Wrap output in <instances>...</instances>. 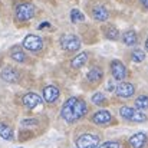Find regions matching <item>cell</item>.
Segmentation results:
<instances>
[{
	"mask_svg": "<svg viewBox=\"0 0 148 148\" xmlns=\"http://www.w3.org/2000/svg\"><path fill=\"white\" fill-rule=\"evenodd\" d=\"M86 109H88V106L84 99L72 97V98L66 99V102L63 103V106L60 109V116L66 122H75L86 114Z\"/></svg>",
	"mask_w": 148,
	"mask_h": 148,
	"instance_id": "1",
	"label": "cell"
},
{
	"mask_svg": "<svg viewBox=\"0 0 148 148\" xmlns=\"http://www.w3.org/2000/svg\"><path fill=\"white\" fill-rule=\"evenodd\" d=\"M59 42H60L62 49L66 50V52H73V50H78L81 48V40L73 33H65V35H62Z\"/></svg>",
	"mask_w": 148,
	"mask_h": 148,
	"instance_id": "2",
	"label": "cell"
},
{
	"mask_svg": "<svg viewBox=\"0 0 148 148\" xmlns=\"http://www.w3.org/2000/svg\"><path fill=\"white\" fill-rule=\"evenodd\" d=\"M119 115L124 119L128 121H135V122H144L147 119V115H144L143 111L135 109V108H130V106H122L119 109Z\"/></svg>",
	"mask_w": 148,
	"mask_h": 148,
	"instance_id": "3",
	"label": "cell"
},
{
	"mask_svg": "<svg viewBox=\"0 0 148 148\" xmlns=\"http://www.w3.org/2000/svg\"><path fill=\"white\" fill-rule=\"evenodd\" d=\"M35 6L32 3H20L16 7V19L20 22H27L35 16Z\"/></svg>",
	"mask_w": 148,
	"mask_h": 148,
	"instance_id": "4",
	"label": "cell"
},
{
	"mask_svg": "<svg viewBox=\"0 0 148 148\" xmlns=\"http://www.w3.org/2000/svg\"><path fill=\"white\" fill-rule=\"evenodd\" d=\"M76 148H97L99 145V137L95 134H82L76 138Z\"/></svg>",
	"mask_w": 148,
	"mask_h": 148,
	"instance_id": "5",
	"label": "cell"
},
{
	"mask_svg": "<svg viewBox=\"0 0 148 148\" xmlns=\"http://www.w3.org/2000/svg\"><path fill=\"white\" fill-rule=\"evenodd\" d=\"M23 48L30 52H38L43 48V40L38 35H27L23 39Z\"/></svg>",
	"mask_w": 148,
	"mask_h": 148,
	"instance_id": "6",
	"label": "cell"
},
{
	"mask_svg": "<svg viewBox=\"0 0 148 148\" xmlns=\"http://www.w3.org/2000/svg\"><path fill=\"white\" fill-rule=\"evenodd\" d=\"M109 68H111V73L112 76L116 79V81H124L127 78V66L121 62V60H112L109 63Z\"/></svg>",
	"mask_w": 148,
	"mask_h": 148,
	"instance_id": "7",
	"label": "cell"
},
{
	"mask_svg": "<svg viewBox=\"0 0 148 148\" xmlns=\"http://www.w3.org/2000/svg\"><path fill=\"white\" fill-rule=\"evenodd\" d=\"M115 91H116V95H118L119 98H130V97L134 95L135 86H134L132 84H130V82H121V84L116 86Z\"/></svg>",
	"mask_w": 148,
	"mask_h": 148,
	"instance_id": "8",
	"label": "cell"
},
{
	"mask_svg": "<svg viewBox=\"0 0 148 148\" xmlns=\"http://www.w3.org/2000/svg\"><path fill=\"white\" fill-rule=\"evenodd\" d=\"M22 102H23V105H25L26 108L35 109L36 106H39V105L42 103V98H40L38 94H35V92H29V94H26V95L23 97Z\"/></svg>",
	"mask_w": 148,
	"mask_h": 148,
	"instance_id": "9",
	"label": "cell"
},
{
	"mask_svg": "<svg viewBox=\"0 0 148 148\" xmlns=\"http://www.w3.org/2000/svg\"><path fill=\"white\" fill-rule=\"evenodd\" d=\"M59 95H60L59 89H58L56 86H53V85H49V86H46V88L43 89V99H45L46 102H49V103L58 101V99H59Z\"/></svg>",
	"mask_w": 148,
	"mask_h": 148,
	"instance_id": "10",
	"label": "cell"
},
{
	"mask_svg": "<svg viewBox=\"0 0 148 148\" xmlns=\"http://www.w3.org/2000/svg\"><path fill=\"white\" fill-rule=\"evenodd\" d=\"M147 144V135L144 132H137L130 138V145L132 148H144Z\"/></svg>",
	"mask_w": 148,
	"mask_h": 148,
	"instance_id": "11",
	"label": "cell"
},
{
	"mask_svg": "<svg viewBox=\"0 0 148 148\" xmlns=\"http://www.w3.org/2000/svg\"><path fill=\"white\" fill-rule=\"evenodd\" d=\"M111 119H112L111 112H108V111H105V109L95 112V114H94V118H92V121H94L95 124H98V125L108 124V122H111Z\"/></svg>",
	"mask_w": 148,
	"mask_h": 148,
	"instance_id": "12",
	"label": "cell"
},
{
	"mask_svg": "<svg viewBox=\"0 0 148 148\" xmlns=\"http://www.w3.org/2000/svg\"><path fill=\"white\" fill-rule=\"evenodd\" d=\"M1 79L6 82H17L19 81V73L13 68H4L1 71Z\"/></svg>",
	"mask_w": 148,
	"mask_h": 148,
	"instance_id": "13",
	"label": "cell"
},
{
	"mask_svg": "<svg viewBox=\"0 0 148 148\" xmlns=\"http://www.w3.org/2000/svg\"><path fill=\"white\" fill-rule=\"evenodd\" d=\"M92 16H94V19H95L97 22H105V20H108V17H109V12H108L106 7H103V6H97V7H94V10H92Z\"/></svg>",
	"mask_w": 148,
	"mask_h": 148,
	"instance_id": "14",
	"label": "cell"
},
{
	"mask_svg": "<svg viewBox=\"0 0 148 148\" xmlns=\"http://www.w3.org/2000/svg\"><path fill=\"white\" fill-rule=\"evenodd\" d=\"M86 60H88V53H86V52H81L79 55H76V56L72 59L71 66H72L73 69H79V68H82V66L86 63Z\"/></svg>",
	"mask_w": 148,
	"mask_h": 148,
	"instance_id": "15",
	"label": "cell"
},
{
	"mask_svg": "<svg viewBox=\"0 0 148 148\" xmlns=\"http://www.w3.org/2000/svg\"><path fill=\"white\" fill-rule=\"evenodd\" d=\"M102 76H103V72H102V69L98 68V66H95V68H92L88 73H86V78H88V81L89 82H92V84H97L99 82L101 79H102Z\"/></svg>",
	"mask_w": 148,
	"mask_h": 148,
	"instance_id": "16",
	"label": "cell"
},
{
	"mask_svg": "<svg viewBox=\"0 0 148 148\" xmlns=\"http://www.w3.org/2000/svg\"><path fill=\"white\" fill-rule=\"evenodd\" d=\"M122 42L127 45V46H134L137 45L138 42V36L134 30H127L124 35H122Z\"/></svg>",
	"mask_w": 148,
	"mask_h": 148,
	"instance_id": "17",
	"label": "cell"
},
{
	"mask_svg": "<svg viewBox=\"0 0 148 148\" xmlns=\"http://www.w3.org/2000/svg\"><path fill=\"white\" fill-rule=\"evenodd\" d=\"M0 137L6 141H12L13 140V130L12 127H9L4 122H0Z\"/></svg>",
	"mask_w": 148,
	"mask_h": 148,
	"instance_id": "18",
	"label": "cell"
},
{
	"mask_svg": "<svg viewBox=\"0 0 148 148\" xmlns=\"http://www.w3.org/2000/svg\"><path fill=\"white\" fill-rule=\"evenodd\" d=\"M10 56H12V59H13V60L20 62V63L26 60V55H25V52L20 49V48H14V49H12V52H10Z\"/></svg>",
	"mask_w": 148,
	"mask_h": 148,
	"instance_id": "19",
	"label": "cell"
},
{
	"mask_svg": "<svg viewBox=\"0 0 148 148\" xmlns=\"http://www.w3.org/2000/svg\"><path fill=\"white\" fill-rule=\"evenodd\" d=\"M147 108H148V97L147 95H141V97H138V98L135 99V109L143 111V109H147Z\"/></svg>",
	"mask_w": 148,
	"mask_h": 148,
	"instance_id": "20",
	"label": "cell"
},
{
	"mask_svg": "<svg viewBox=\"0 0 148 148\" xmlns=\"http://www.w3.org/2000/svg\"><path fill=\"white\" fill-rule=\"evenodd\" d=\"M71 20H72V23L84 22V20H85V16H84V13H82L81 10H78V9H72V10H71Z\"/></svg>",
	"mask_w": 148,
	"mask_h": 148,
	"instance_id": "21",
	"label": "cell"
},
{
	"mask_svg": "<svg viewBox=\"0 0 148 148\" xmlns=\"http://www.w3.org/2000/svg\"><path fill=\"white\" fill-rule=\"evenodd\" d=\"M105 36L108 39H111V40H116L119 38V32H118V29L115 26H108L106 30H105Z\"/></svg>",
	"mask_w": 148,
	"mask_h": 148,
	"instance_id": "22",
	"label": "cell"
},
{
	"mask_svg": "<svg viewBox=\"0 0 148 148\" xmlns=\"http://www.w3.org/2000/svg\"><path fill=\"white\" fill-rule=\"evenodd\" d=\"M145 59V53L140 49H135L132 53H131V60L135 62V63H141L143 60Z\"/></svg>",
	"mask_w": 148,
	"mask_h": 148,
	"instance_id": "23",
	"label": "cell"
},
{
	"mask_svg": "<svg viewBox=\"0 0 148 148\" xmlns=\"http://www.w3.org/2000/svg\"><path fill=\"white\" fill-rule=\"evenodd\" d=\"M92 102L95 103V105H106V97L102 94V92H97V94H94V97H92Z\"/></svg>",
	"mask_w": 148,
	"mask_h": 148,
	"instance_id": "24",
	"label": "cell"
},
{
	"mask_svg": "<svg viewBox=\"0 0 148 148\" xmlns=\"http://www.w3.org/2000/svg\"><path fill=\"white\" fill-rule=\"evenodd\" d=\"M97 148H119V143L118 141H106V143L98 145Z\"/></svg>",
	"mask_w": 148,
	"mask_h": 148,
	"instance_id": "25",
	"label": "cell"
},
{
	"mask_svg": "<svg viewBox=\"0 0 148 148\" xmlns=\"http://www.w3.org/2000/svg\"><path fill=\"white\" fill-rule=\"evenodd\" d=\"M22 124L23 125H38V121L36 119H25Z\"/></svg>",
	"mask_w": 148,
	"mask_h": 148,
	"instance_id": "26",
	"label": "cell"
},
{
	"mask_svg": "<svg viewBox=\"0 0 148 148\" xmlns=\"http://www.w3.org/2000/svg\"><path fill=\"white\" fill-rule=\"evenodd\" d=\"M108 89H109V91H115V89H116V86H115V84H114L112 81L108 82Z\"/></svg>",
	"mask_w": 148,
	"mask_h": 148,
	"instance_id": "27",
	"label": "cell"
},
{
	"mask_svg": "<svg viewBox=\"0 0 148 148\" xmlns=\"http://www.w3.org/2000/svg\"><path fill=\"white\" fill-rule=\"evenodd\" d=\"M141 3L144 4V7H145V9H148V0H141Z\"/></svg>",
	"mask_w": 148,
	"mask_h": 148,
	"instance_id": "28",
	"label": "cell"
},
{
	"mask_svg": "<svg viewBox=\"0 0 148 148\" xmlns=\"http://www.w3.org/2000/svg\"><path fill=\"white\" fill-rule=\"evenodd\" d=\"M45 26H49V23H48V22H45V23H42V25L39 26V29H43Z\"/></svg>",
	"mask_w": 148,
	"mask_h": 148,
	"instance_id": "29",
	"label": "cell"
},
{
	"mask_svg": "<svg viewBox=\"0 0 148 148\" xmlns=\"http://www.w3.org/2000/svg\"><path fill=\"white\" fill-rule=\"evenodd\" d=\"M145 49L148 50V38H147V40H145Z\"/></svg>",
	"mask_w": 148,
	"mask_h": 148,
	"instance_id": "30",
	"label": "cell"
}]
</instances>
